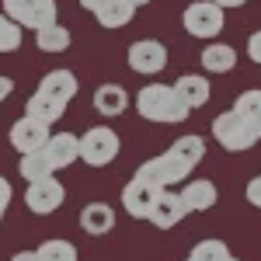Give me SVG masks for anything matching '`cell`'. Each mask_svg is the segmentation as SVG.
Instances as JSON below:
<instances>
[{
	"label": "cell",
	"instance_id": "obj_1",
	"mask_svg": "<svg viewBox=\"0 0 261 261\" xmlns=\"http://www.w3.org/2000/svg\"><path fill=\"white\" fill-rule=\"evenodd\" d=\"M136 112L146 122H185L188 119V108L178 101L174 87H167V84H146V87H140Z\"/></svg>",
	"mask_w": 261,
	"mask_h": 261
},
{
	"label": "cell",
	"instance_id": "obj_2",
	"mask_svg": "<svg viewBox=\"0 0 261 261\" xmlns=\"http://www.w3.org/2000/svg\"><path fill=\"white\" fill-rule=\"evenodd\" d=\"M213 140L220 143L223 150H230V153H244V150H251L258 143V136H254L251 122L230 108V112H223V115L213 119Z\"/></svg>",
	"mask_w": 261,
	"mask_h": 261
},
{
	"label": "cell",
	"instance_id": "obj_3",
	"mask_svg": "<svg viewBox=\"0 0 261 261\" xmlns=\"http://www.w3.org/2000/svg\"><path fill=\"white\" fill-rule=\"evenodd\" d=\"M181 24H185V32L195 35V39H216L223 28H226V18H223L220 4H213V0H195V4L185 7Z\"/></svg>",
	"mask_w": 261,
	"mask_h": 261
},
{
	"label": "cell",
	"instance_id": "obj_4",
	"mask_svg": "<svg viewBox=\"0 0 261 261\" xmlns=\"http://www.w3.org/2000/svg\"><path fill=\"white\" fill-rule=\"evenodd\" d=\"M4 14L21 24V28H45L53 21H60L56 0H4Z\"/></svg>",
	"mask_w": 261,
	"mask_h": 261
},
{
	"label": "cell",
	"instance_id": "obj_5",
	"mask_svg": "<svg viewBox=\"0 0 261 261\" xmlns=\"http://www.w3.org/2000/svg\"><path fill=\"white\" fill-rule=\"evenodd\" d=\"M119 157V136L108 125H94L81 136V161L91 167H105Z\"/></svg>",
	"mask_w": 261,
	"mask_h": 261
},
{
	"label": "cell",
	"instance_id": "obj_6",
	"mask_svg": "<svg viewBox=\"0 0 261 261\" xmlns=\"http://www.w3.org/2000/svg\"><path fill=\"white\" fill-rule=\"evenodd\" d=\"M136 174H140L143 181H150V185H157V188H171V185H178V181H188L192 167L185 161H178V157L167 150L161 157H150L146 164H140Z\"/></svg>",
	"mask_w": 261,
	"mask_h": 261
},
{
	"label": "cell",
	"instance_id": "obj_7",
	"mask_svg": "<svg viewBox=\"0 0 261 261\" xmlns=\"http://www.w3.org/2000/svg\"><path fill=\"white\" fill-rule=\"evenodd\" d=\"M63 202H66V188H63L56 174L53 178H39V181H28V192H24V205L35 213V216H49L56 213Z\"/></svg>",
	"mask_w": 261,
	"mask_h": 261
},
{
	"label": "cell",
	"instance_id": "obj_8",
	"mask_svg": "<svg viewBox=\"0 0 261 261\" xmlns=\"http://www.w3.org/2000/svg\"><path fill=\"white\" fill-rule=\"evenodd\" d=\"M161 192L164 188L143 181L140 174H133V181H125V188H122V205H125V213L133 220H150V209H153V202H157Z\"/></svg>",
	"mask_w": 261,
	"mask_h": 261
},
{
	"label": "cell",
	"instance_id": "obj_9",
	"mask_svg": "<svg viewBox=\"0 0 261 261\" xmlns=\"http://www.w3.org/2000/svg\"><path fill=\"white\" fill-rule=\"evenodd\" d=\"M167 66V49L157 39H140L129 45V70L143 73V77H153Z\"/></svg>",
	"mask_w": 261,
	"mask_h": 261
},
{
	"label": "cell",
	"instance_id": "obj_10",
	"mask_svg": "<svg viewBox=\"0 0 261 261\" xmlns=\"http://www.w3.org/2000/svg\"><path fill=\"white\" fill-rule=\"evenodd\" d=\"M49 122L35 119V115H21L14 125H11V146L18 153H32V150H42L49 143Z\"/></svg>",
	"mask_w": 261,
	"mask_h": 261
},
{
	"label": "cell",
	"instance_id": "obj_11",
	"mask_svg": "<svg viewBox=\"0 0 261 261\" xmlns=\"http://www.w3.org/2000/svg\"><path fill=\"white\" fill-rule=\"evenodd\" d=\"M185 202H181L178 192H171V188H164L161 195H157V202H153V209H150V220L157 230H171V226H178L181 220H185Z\"/></svg>",
	"mask_w": 261,
	"mask_h": 261
},
{
	"label": "cell",
	"instance_id": "obj_12",
	"mask_svg": "<svg viewBox=\"0 0 261 261\" xmlns=\"http://www.w3.org/2000/svg\"><path fill=\"white\" fill-rule=\"evenodd\" d=\"M35 91H42V94H49V98L63 101V105H70V101L77 98L81 84H77V77H73V70H49Z\"/></svg>",
	"mask_w": 261,
	"mask_h": 261
},
{
	"label": "cell",
	"instance_id": "obj_13",
	"mask_svg": "<svg viewBox=\"0 0 261 261\" xmlns=\"http://www.w3.org/2000/svg\"><path fill=\"white\" fill-rule=\"evenodd\" d=\"M171 87H174L178 101L188 108V112L202 108V105L209 101V94H213V91H209V81H205V77H199V73H185V77H178Z\"/></svg>",
	"mask_w": 261,
	"mask_h": 261
},
{
	"label": "cell",
	"instance_id": "obj_14",
	"mask_svg": "<svg viewBox=\"0 0 261 261\" xmlns=\"http://www.w3.org/2000/svg\"><path fill=\"white\" fill-rule=\"evenodd\" d=\"M178 195H181V202H185L188 213H205V209L216 205V195H220V192H216V185L209 178H195V181H188Z\"/></svg>",
	"mask_w": 261,
	"mask_h": 261
},
{
	"label": "cell",
	"instance_id": "obj_15",
	"mask_svg": "<svg viewBox=\"0 0 261 261\" xmlns=\"http://www.w3.org/2000/svg\"><path fill=\"white\" fill-rule=\"evenodd\" d=\"M45 153H49V161L56 164V171H63V167H70L73 161H81V136L56 133V136H49V143H45Z\"/></svg>",
	"mask_w": 261,
	"mask_h": 261
},
{
	"label": "cell",
	"instance_id": "obj_16",
	"mask_svg": "<svg viewBox=\"0 0 261 261\" xmlns=\"http://www.w3.org/2000/svg\"><path fill=\"white\" fill-rule=\"evenodd\" d=\"M81 226H84V233H91V237H105L115 226V209L105 205V202H91V205L81 209Z\"/></svg>",
	"mask_w": 261,
	"mask_h": 261
},
{
	"label": "cell",
	"instance_id": "obj_17",
	"mask_svg": "<svg viewBox=\"0 0 261 261\" xmlns=\"http://www.w3.org/2000/svg\"><path fill=\"white\" fill-rule=\"evenodd\" d=\"M125 108H129V94H125L122 84H101L98 91H94V112H98V115L115 119Z\"/></svg>",
	"mask_w": 261,
	"mask_h": 261
},
{
	"label": "cell",
	"instance_id": "obj_18",
	"mask_svg": "<svg viewBox=\"0 0 261 261\" xmlns=\"http://www.w3.org/2000/svg\"><path fill=\"white\" fill-rule=\"evenodd\" d=\"M136 14V7L129 4V0H105L98 11H94V18H98L101 28H108V32H115V28H125L129 21Z\"/></svg>",
	"mask_w": 261,
	"mask_h": 261
},
{
	"label": "cell",
	"instance_id": "obj_19",
	"mask_svg": "<svg viewBox=\"0 0 261 261\" xmlns=\"http://www.w3.org/2000/svg\"><path fill=\"white\" fill-rule=\"evenodd\" d=\"M18 171H21L24 181H39V178H53V174H56V164L49 161V153H45V146H42V150H32V153H21Z\"/></svg>",
	"mask_w": 261,
	"mask_h": 261
},
{
	"label": "cell",
	"instance_id": "obj_20",
	"mask_svg": "<svg viewBox=\"0 0 261 261\" xmlns=\"http://www.w3.org/2000/svg\"><path fill=\"white\" fill-rule=\"evenodd\" d=\"M70 42H73V35H70V28H63L60 21H53V24H45V28L35 32V45L42 53H66Z\"/></svg>",
	"mask_w": 261,
	"mask_h": 261
},
{
	"label": "cell",
	"instance_id": "obj_21",
	"mask_svg": "<svg viewBox=\"0 0 261 261\" xmlns=\"http://www.w3.org/2000/svg\"><path fill=\"white\" fill-rule=\"evenodd\" d=\"M24 115H35V119H42V122L53 125L56 119L66 115V105L56 101V98H49V94H42V91H35V94L28 98V105H24Z\"/></svg>",
	"mask_w": 261,
	"mask_h": 261
},
{
	"label": "cell",
	"instance_id": "obj_22",
	"mask_svg": "<svg viewBox=\"0 0 261 261\" xmlns=\"http://www.w3.org/2000/svg\"><path fill=\"white\" fill-rule=\"evenodd\" d=\"M202 66L209 70V73H230L233 66H237V49L233 45H205V53H202Z\"/></svg>",
	"mask_w": 261,
	"mask_h": 261
},
{
	"label": "cell",
	"instance_id": "obj_23",
	"mask_svg": "<svg viewBox=\"0 0 261 261\" xmlns=\"http://www.w3.org/2000/svg\"><path fill=\"white\" fill-rule=\"evenodd\" d=\"M171 153H174L178 161H185L188 167H195V164L205 157V140L195 136V133H192V136H178V140L171 143Z\"/></svg>",
	"mask_w": 261,
	"mask_h": 261
},
{
	"label": "cell",
	"instance_id": "obj_24",
	"mask_svg": "<svg viewBox=\"0 0 261 261\" xmlns=\"http://www.w3.org/2000/svg\"><path fill=\"white\" fill-rule=\"evenodd\" d=\"M39 258L42 261H77V247L70 241H45L39 244Z\"/></svg>",
	"mask_w": 261,
	"mask_h": 261
},
{
	"label": "cell",
	"instance_id": "obj_25",
	"mask_svg": "<svg viewBox=\"0 0 261 261\" xmlns=\"http://www.w3.org/2000/svg\"><path fill=\"white\" fill-rule=\"evenodd\" d=\"M192 261H226L230 258V251H226V244L223 241H199L192 247Z\"/></svg>",
	"mask_w": 261,
	"mask_h": 261
},
{
	"label": "cell",
	"instance_id": "obj_26",
	"mask_svg": "<svg viewBox=\"0 0 261 261\" xmlns=\"http://www.w3.org/2000/svg\"><path fill=\"white\" fill-rule=\"evenodd\" d=\"M233 112H237V115H244L247 122H254L261 115V91H244L241 98L233 101Z\"/></svg>",
	"mask_w": 261,
	"mask_h": 261
},
{
	"label": "cell",
	"instance_id": "obj_27",
	"mask_svg": "<svg viewBox=\"0 0 261 261\" xmlns=\"http://www.w3.org/2000/svg\"><path fill=\"white\" fill-rule=\"evenodd\" d=\"M21 45V24L7 18V14H0V53H14Z\"/></svg>",
	"mask_w": 261,
	"mask_h": 261
},
{
	"label": "cell",
	"instance_id": "obj_28",
	"mask_svg": "<svg viewBox=\"0 0 261 261\" xmlns=\"http://www.w3.org/2000/svg\"><path fill=\"white\" fill-rule=\"evenodd\" d=\"M11 195H14V192H11V181L0 174V220H4V213H7V205H11Z\"/></svg>",
	"mask_w": 261,
	"mask_h": 261
},
{
	"label": "cell",
	"instance_id": "obj_29",
	"mask_svg": "<svg viewBox=\"0 0 261 261\" xmlns=\"http://www.w3.org/2000/svg\"><path fill=\"white\" fill-rule=\"evenodd\" d=\"M247 202L261 209V174H258V178H251V181H247Z\"/></svg>",
	"mask_w": 261,
	"mask_h": 261
},
{
	"label": "cell",
	"instance_id": "obj_30",
	"mask_svg": "<svg viewBox=\"0 0 261 261\" xmlns=\"http://www.w3.org/2000/svg\"><path fill=\"white\" fill-rule=\"evenodd\" d=\"M247 56L254 63H261V32H254V35L247 39Z\"/></svg>",
	"mask_w": 261,
	"mask_h": 261
},
{
	"label": "cell",
	"instance_id": "obj_31",
	"mask_svg": "<svg viewBox=\"0 0 261 261\" xmlns=\"http://www.w3.org/2000/svg\"><path fill=\"white\" fill-rule=\"evenodd\" d=\"M11 91H14V81H11V77H0V101L11 98Z\"/></svg>",
	"mask_w": 261,
	"mask_h": 261
},
{
	"label": "cell",
	"instance_id": "obj_32",
	"mask_svg": "<svg viewBox=\"0 0 261 261\" xmlns=\"http://www.w3.org/2000/svg\"><path fill=\"white\" fill-rule=\"evenodd\" d=\"M11 261H42V258H39V251H21V254H14Z\"/></svg>",
	"mask_w": 261,
	"mask_h": 261
},
{
	"label": "cell",
	"instance_id": "obj_33",
	"mask_svg": "<svg viewBox=\"0 0 261 261\" xmlns=\"http://www.w3.org/2000/svg\"><path fill=\"white\" fill-rule=\"evenodd\" d=\"M213 4H220L223 11H226V7H244V4H247V0H213Z\"/></svg>",
	"mask_w": 261,
	"mask_h": 261
},
{
	"label": "cell",
	"instance_id": "obj_34",
	"mask_svg": "<svg viewBox=\"0 0 261 261\" xmlns=\"http://www.w3.org/2000/svg\"><path fill=\"white\" fill-rule=\"evenodd\" d=\"M105 0H81V7H87V11H98Z\"/></svg>",
	"mask_w": 261,
	"mask_h": 261
},
{
	"label": "cell",
	"instance_id": "obj_35",
	"mask_svg": "<svg viewBox=\"0 0 261 261\" xmlns=\"http://www.w3.org/2000/svg\"><path fill=\"white\" fill-rule=\"evenodd\" d=\"M251 129H254V136H258V143H261V115L254 122H251Z\"/></svg>",
	"mask_w": 261,
	"mask_h": 261
},
{
	"label": "cell",
	"instance_id": "obj_36",
	"mask_svg": "<svg viewBox=\"0 0 261 261\" xmlns=\"http://www.w3.org/2000/svg\"><path fill=\"white\" fill-rule=\"evenodd\" d=\"M129 4H133V7H143V4H150V0H129Z\"/></svg>",
	"mask_w": 261,
	"mask_h": 261
},
{
	"label": "cell",
	"instance_id": "obj_37",
	"mask_svg": "<svg viewBox=\"0 0 261 261\" xmlns=\"http://www.w3.org/2000/svg\"><path fill=\"white\" fill-rule=\"evenodd\" d=\"M226 261H241V258H233V254H230V258H226Z\"/></svg>",
	"mask_w": 261,
	"mask_h": 261
},
{
	"label": "cell",
	"instance_id": "obj_38",
	"mask_svg": "<svg viewBox=\"0 0 261 261\" xmlns=\"http://www.w3.org/2000/svg\"><path fill=\"white\" fill-rule=\"evenodd\" d=\"M185 261H192V258H185Z\"/></svg>",
	"mask_w": 261,
	"mask_h": 261
}]
</instances>
